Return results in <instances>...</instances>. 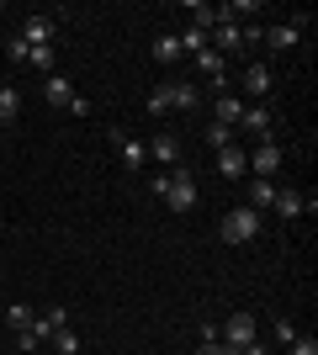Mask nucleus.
Here are the masks:
<instances>
[{"label": "nucleus", "mask_w": 318, "mask_h": 355, "mask_svg": "<svg viewBox=\"0 0 318 355\" xmlns=\"http://www.w3.org/2000/svg\"><path fill=\"white\" fill-rule=\"evenodd\" d=\"M260 228H265V218H260L255 207H233V212H223V223H218L223 244H249Z\"/></svg>", "instance_id": "2"}, {"label": "nucleus", "mask_w": 318, "mask_h": 355, "mask_svg": "<svg viewBox=\"0 0 318 355\" xmlns=\"http://www.w3.org/2000/svg\"><path fill=\"white\" fill-rule=\"evenodd\" d=\"M239 117H244V96H233V90H218V96H212V122L239 128Z\"/></svg>", "instance_id": "11"}, {"label": "nucleus", "mask_w": 318, "mask_h": 355, "mask_svg": "<svg viewBox=\"0 0 318 355\" xmlns=\"http://www.w3.org/2000/svg\"><path fill=\"white\" fill-rule=\"evenodd\" d=\"M271 90H276L271 64H249V69H244V96H249V101H265Z\"/></svg>", "instance_id": "10"}, {"label": "nucleus", "mask_w": 318, "mask_h": 355, "mask_svg": "<svg viewBox=\"0 0 318 355\" xmlns=\"http://www.w3.org/2000/svg\"><path fill=\"white\" fill-rule=\"evenodd\" d=\"M59 329H69V308H48V313L32 318V334H37V340H53Z\"/></svg>", "instance_id": "15"}, {"label": "nucleus", "mask_w": 318, "mask_h": 355, "mask_svg": "<svg viewBox=\"0 0 318 355\" xmlns=\"http://www.w3.org/2000/svg\"><path fill=\"white\" fill-rule=\"evenodd\" d=\"M32 318H37V308H27V302H11V313H6V329H11V334H21V329H32Z\"/></svg>", "instance_id": "20"}, {"label": "nucleus", "mask_w": 318, "mask_h": 355, "mask_svg": "<svg viewBox=\"0 0 318 355\" xmlns=\"http://www.w3.org/2000/svg\"><path fill=\"white\" fill-rule=\"evenodd\" d=\"M218 340H223L233 355H239L244 345H255V313H228V324L218 329Z\"/></svg>", "instance_id": "4"}, {"label": "nucleus", "mask_w": 318, "mask_h": 355, "mask_svg": "<svg viewBox=\"0 0 318 355\" xmlns=\"http://www.w3.org/2000/svg\"><path fill=\"white\" fill-rule=\"evenodd\" d=\"M281 164H287V148L271 144V138H255V148H249V170H255V180H276V175H281Z\"/></svg>", "instance_id": "3"}, {"label": "nucleus", "mask_w": 318, "mask_h": 355, "mask_svg": "<svg viewBox=\"0 0 318 355\" xmlns=\"http://www.w3.org/2000/svg\"><path fill=\"white\" fill-rule=\"evenodd\" d=\"M0 11H6V6H0Z\"/></svg>", "instance_id": "31"}, {"label": "nucleus", "mask_w": 318, "mask_h": 355, "mask_svg": "<svg viewBox=\"0 0 318 355\" xmlns=\"http://www.w3.org/2000/svg\"><path fill=\"white\" fill-rule=\"evenodd\" d=\"M43 96H48V106H64V112H69V106H75V96H80V90L69 85V80H64L59 69H53V74H43Z\"/></svg>", "instance_id": "13"}, {"label": "nucleus", "mask_w": 318, "mask_h": 355, "mask_svg": "<svg viewBox=\"0 0 318 355\" xmlns=\"http://www.w3.org/2000/svg\"><path fill=\"white\" fill-rule=\"evenodd\" d=\"M191 64H197V69L207 74V80H223V74H228V59H223V53H212V48H202V53H197Z\"/></svg>", "instance_id": "17"}, {"label": "nucleus", "mask_w": 318, "mask_h": 355, "mask_svg": "<svg viewBox=\"0 0 318 355\" xmlns=\"http://www.w3.org/2000/svg\"><path fill=\"white\" fill-rule=\"evenodd\" d=\"M16 37H21L27 48H53V21H48V16H27Z\"/></svg>", "instance_id": "12"}, {"label": "nucleus", "mask_w": 318, "mask_h": 355, "mask_svg": "<svg viewBox=\"0 0 318 355\" xmlns=\"http://www.w3.org/2000/svg\"><path fill=\"white\" fill-rule=\"evenodd\" d=\"M181 59V43H175V32H159L154 37V64H175Z\"/></svg>", "instance_id": "19"}, {"label": "nucleus", "mask_w": 318, "mask_h": 355, "mask_svg": "<svg viewBox=\"0 0 318 355\" xmlns=\"http://www.w3.org/2000/svg\"><path fill=\"white\" fill-rule=\"evenodd\" d=\"M197 355H233V350H228L223 340H202V345H197Z\"/></svg>", "instance_id": "30"}, {"label": "nucleus", "mask_w": 318, "mask_h": 355, "mask_svg": "<svg viewBox=\"0 0 318 355\" xmlns=\"http://www.w3.org/2000/svg\"><path fill=\"white\" fill-rule=\"evenodd\" d=\"M112 144H117V159L127 164L133 175H138V170H143V164H149V144H138V138H127V133H122V128H112Z\"/></svg>", "instance_id": "9"}, {"label": "nucleus", "mask_w": 318, "mask_h": 355, "mask_svg": "<svg viewBox=\"0 0 318 355\" xmlns=\"http://www.w3.org/2000/svg\"><path fill=\"white\" fill-rule=\"evenodd\" d=\"M53 350L59 355H80V334L75 329H59V334H53Z\"/></svg>", "instance_id": "25"}, {"label": "nucleus", "mask_w": 318, "mask_h": 355, "mask_svg": "<svg viewBox=\"0 0 318 355\" xmlns=\"http://www.w3.org/2000/svg\"><path fill=\"white\" fill-rule=\"evenodd\" d=\"M297 340V324H292V318H276V345H292Z\"/></svg>", "instance_id": "28"}, {"label": "nucleus", "mask_w": 318, "mask_h": 355, "mask_svg": "<svg viewBox=\"0 0 318 355\" xmlns=\"http://www.w3.org/2000/svg\"><path fill=\"white\" fill-rule=\"evenodd\" d=\"M207 144H212V148H223V144H239V133H233V128H223V122H207Z\"/></svg>", "instance_id": "24"}, {"label": "nucleus", "mask_w": 318, "mask_h": 355, "mask_svg": "<svg viewBox=\"0 0 318 355\" xmlns=\"http://www.w3.org/2000/svg\"><path fill=\"white\" fill-rule=\"evenodd\" d=\"M313 207H318V202H313V196H303L297 186H281V191H276V202H271V212H276L281 223H297L303 212H313Z\"/></svg>", "instance_id": "6"}, {"label": "nucleus", "mask_w": 318, "mask_h": 355, "mask_svg": "<svg viewBox=\"0 0 318 355\" xmlns=\"http://www.w3.org/2000/svg\"><path fill=\"white\" fill-rule=\"evenodd\" d=\"M287 350H292V355H318V340H313V334H297Z\"/></svg>", "instance_id": "27"}, {"label": "nucleus", "mask_w": 318, "mask_h": 355, "mask_svg": "<svg viewBox=\"0 0 318 355\" xmlns=\"http://www.w3.org/2000/svg\"><path fill=\"white\" fill-rule=\"evenodd\" d=\"M149 112H154V117H159V112H175V85H154Z\"/></svg>", "instance_id": "22"}, {"label": "nucleus", "mask_w": 318, "mask_h": 355, "mask_svg": "<svg viewBox=\"0 0 318 355\" xmlns=\"http://www.w3.org/2000/svg\"><path fill=\"white\" fill-rule=\"evenodd\" d=\"M16 117H21V90H16V85H0V122L11 128Z\"/></svg>", "instance_id": "18"}, {"label": "nucleus", "mask_w": 318, "mask_h": 355, "mask_svg": "<svg viewBox=\"0 0 318 355\" xmlns=\"http://www.w3.org/2000/svg\"><path fill=\"white\" fill-rule=\"evenodd\" d=\"M149 159H159V164L175 170V164H181V138H175V133H154L149 138Z\"/></svg>", "instance_id": "14"}, {"label": "nucleus", "mask_w": 318, "mask_h": 355, "mask_svg": "<svg viewBox=\"0 0 318 355\" xmlns=\"http://www.w3.org/2000/svg\"><path fill=\"white\" fill-rule=\"evenodd\" d=\"M218 175L223 180H244L249 175V148L244 144H223L218 148Z\"/></svg>", "instance_id": "7"}, {"label": "nucleus", "mask_w": 318, "mask_h": 355, "mask_svg": "<svg viewBox=\"0 0 318 355\" xmlns=\"http://www.w3.org/2000/svg\"><path fill=\"white\" fill-rule=\"evenodd\" d=\"M202 106V85H175V112H191Z\"/></svg>", "instance_id": "23"}, {"label": "nucleus", "mask_w": 318, "mask_h": 355, "mask_svg": "<svg viewBox=\"0 0 318 355\" xmlns=\"http://www.w3.org/2000/svg\"><path fill=\"white\" fill-rule=\"evenodd\" d=\"M27 64H32V69H43V74H53V48H32Z\"/></svg>", "instance_id": "26"}, {"label": "nucleus", "mask_w": 318, "mask_h": 355, "mask_svg": "<svg viewBox=\"0 0 318 355\" xmlns=\"http://www.w3.org/2000/svg\"><path fill=\"white\" fill-rule=\"evenodd\" d=\"M233 133H249V138H271V106L265 101H244V117Z\"/></svg>", "instance_id": "8"}, {"label": "nucleus", "mask_w": 318, "mask_h": 355, "mask_svg": "<svg viewBox=\"0 0 318 355\" xmlns=\"http://www.w3.org/2000/svg\"><path fill=\"white\" fill-rule=\"evenodd\" d=\"M37 345H43V340H37L32 329H21V334H16V350H21V355H32V350H37Z\"/></svg>", "instance_id": "29"}, {"label": "nucleus", "mask_w": 318, "mask_h": 355, "mask_svg": "<svg viewBox=\"0 0 318 355\" xmlns=\"http://www.w3.org/2000/svg\"><path fill=\"white\" fill-rule=\"evenodd\" d=\"M303 32H308V16H292V21L265 27V43H271V53H292V48L303 43Z\"/></svg>", "instance_id": "5"}, {"label": "nucleus", "mask_w": 318, "mask_h": 355, "mask_svg": "<svg viewBox=\"0 0 318 355\" xmlns=\"http://www.w3.org/2000/svg\"><path fill=\"white\" fill-rule=\"evenodd\" d=\"M276 191H281L276 180H255V186H249V202H244V207H255L260 218H265V212H271V202H276Z\"/></svg>", "instance_id": "16"}, {"label": "nucleus", "mask_w": 318, "mask_h": 355, "mask_svg": "<svg viewBox=\"0 0 318 355\" xmlns=\"http://www.w3.org/2000/svg\"><path fill=\"white\" fill-rule=\"evenodd\" d=\"M175 43H181V53H191V59H197L202 48H207V32H202V27H186L181 37H175Z\"/></svg>", "instance_id": "21"}, {"label": "nucleus", "mask_w": 318, "mask_h": 355, "mask_svg": "<svg viewBox=\"0 0 318 355\" xmlns=\"http://www.w3.org/2000/svg\"><path fill=\"white\" fill-rule=\"evenodd\" d=\"M170 212H197V175L186 170V164H175L165 175V196H159Z\"/></svg>", "instance_id": "1"}]
</instances>
